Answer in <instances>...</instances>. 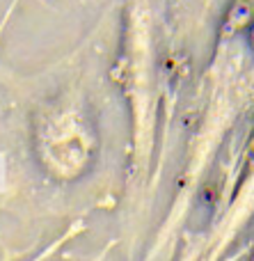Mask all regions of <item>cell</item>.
<instances>
[{"label": "cell", "instance_id": "cell-1", "mask_svg": "<svg viewBox=\"0 0 254 261\" xmlns=\"http://www.w3.org/2000/svg\"><path fill=\"white\" fill-rule=\"evenodd\" d=\"M250 44L254 46V28H252V32H250Z\"/></svg>", "mask_w": 254, "mask_h": 261}]
</instances>
